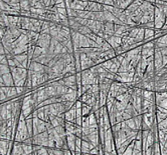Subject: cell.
Listing matches in <instances>:
<instances>
[{
  "label": "cell",
  "mask_w": 167,
  "mask_h": 155,
  "mask_svg": "<svg viewBox=\"0 0 167 155\" xmlns=\"http://www.w3.org/2000/svg\"><path fill=\"white\" fill-rule=\"evenodd\" d=\"M77 31H78V32H80L81 34H84V35H87V34L91 33V32H92V30H91L90 28L88 27V26H86V25H81L79 28H78Z\"/></svg>",
  "instance_id": "cell-14"
},
{
  "label": "cell",
  "mask_w": 167,
  "mask_h": 155,
  "mask_svg": "<svg viewBox=\"0 0 167 155\" xmlns=\"http://www.w3.org/2000/svg\"><path fill=\"white\" fill-rule=\"evenodd\" d=\"M165 1H166V2H167V0H165Z\"/></svg>",
  "instance_id": "cell-24"
},
{
  "label": "cell",
  "mask_w": 167,
  "mask_h": 155,
  "mask_svg": "<svg viewBox=\"0 0 167 155\" xmlns=\"http://www.w3.org/2000/svg\"><path fill=\"white\" fill-rule=\"evenodd\" d=\"M142 2H143L142 0H134V1H133V2L131 3V4L129 5L126 9H125L124 13L126 15H129V16H130V15L132 14L134 11H136L138 8H139V6L142 4Z\"/></svg>",
  "instance_id": "cell-6"
},
{
  "label": "cell",
  "mask_w": 167,
  "mask_h": 155,
  "mask_svg": "<svg viewBox=\"0 0 167 155\" xmlns=\"http://www.w3.org/2000/svg\"><path fill=\"white\" fill-rule=\"evenodd\" d=\"M94 65H97L86 53L81 52V68L82 71L86 70V69H90L91 67H93Z\"/></svg>",
  "instance_id": "cell-3"
},
{
  "label": "cell",
  "mask_w": 167,
  "mask_h": 155,
  "mask_svg": "<svg viewBox=\"0 0 167 155\" xmlns=\"http://www.w3.org/2000/svg\"><path fill=\"white\" fill-rule=\"evenodd\" d=\"M112 64H113L112 59H109V60H107V61H104L103 63H101L100 65H101L103 68H105L106 70L110 71V69H111V67H112Z\"/></svg>",
  "instance_id": "cell-17"
},
{
  "label": "cell",
  "mask_w": 167,
  "mask_h": 155,
  "mask_svg": "<svg viewBox=\"0 0 167 155\" xmlns=\"http://www.w3.org/2000/svg\"><path fill=\"white\" fill-rule=\"evenodd\" d=\"M8 66L9 65H7V64H1L0 63V74L4 75V74H7V73L10 72V69H9Z\"/></svg>",
  "instance_id": "cell-16"
},
{
  "label": "cell",
  "mask_w": 167,
  "mask_h": 155,
  "mask_svg": "<svg viewBox=\"0 0 167 155\" xmlns=\"http://www.w3.org/2000/svg\"><path fill=\"white\" fill-rule=\"evenodd\" d=\"M165 20H166V15L164 14L163 10H161L159 7L155 6V9H154L155 29H161L163 27V25L165 24Z\"/></svg>",
  "instance_id": "cell-1"
},
{
  "label": "cell",
  "mask_w": 167,
  "mask_h": 155,
  "mask_svg": "<svg viewBox=\"0 0 167 155\" xmlns=\"http://www.w3.org/2000/svg\"><path fill=\"white\" fill-rule=\"evenodd\" d=\"M107 41L110 43L112 48L115 49V48H117V47L121 46V44H122V37L118 36V35H112V36H110L109 38L107 39Z\"/></svg>",
  "instance_id": "cell-8"
},
{
  "label": "cell",
  "mask_w": 167,
  "mask_h": 155,
  "mask_svg": "<svg viewBox=\"0 0 167 155\" xmlns=\"http://www.w3.org/2000/svg\"><path fill=\"white\" fill-rule=\"evenodd\" d=\"M155 53V43L154 40L148 41L142 45L141 55L143 58H148L150 56H153Z\"/></svg>",
  "instance_id": "cell-2"
},
{
  "label": "cell",
  "mask_w": 167,
  "mask_h": 155,
  "mask_svg": "<svg viewBox=\"0 0 167 155\" xmlns=\"http://www.w3.org/2000/svg\"><path fill=\"white\" fill-rule=\"evenodd\" d=\"M141 51H142V45L125 52V58L130 62L133 58H135V57H137L138 55H140V54H141Z\"/></svg>",
  "instance_id": "cell-5"
},
{
  "label": "cell",
  "mask_w": 167,
  "mask_h": 155,
  "mask_svg": "<svg viewBox=\"0 0 167 155\" xmlns=\"http://www.w3.org/2000/svg\"><path fill=\"white\" fill-rule=\"evenodd\" d=\"M144 33H145V29L142 27H140V30L138 32L137 36L135 37V42L136 43H140V42H144Z\"/></svg>",
  "instance_id": "cell-13"
},
{
  "label": "cell",
  "mask_w": 167,
  "mask_h": 155,
  "mask_svg": "<svg viewBox=\"0 0 167 155\" xmlns=\"http://www.w3.org/2000/svg\"><path fill=\"white\" fill-rule=\"evenodd\" d=\"M161 54H162V59H163V65H166L167 64V47H164V48H161Z\"/></svg>",
  "instance_id": "cell-18"
},
{
  "label": "cell",
  "mask_w": 167,
  "mask_h": 155,
  "mask_svg": "<svg viewBox=\"0 0 167 155\" xmlns=\"http://www.w3.org/2000/svg\"><path fill=\"white\" fill-rule=\"evenodd\" d=\"M103 4L111 5V6H113V0H104V3H103Z\"/></svg>",
  "instance_id": "cell-20"
},
{
  "label": "cell",
  "mask_w": 167,
  "mask_h": 155,
  "mask_svg": "<svg viewBox=\"0 0 167 155\" xmlns=\"http://www.w3.org/2000/svg\"><path fill=\"white\" fill-rule=\"evenodd\" d=\"M161 29L165 30V31H166V32H167V25H166V24H164V25H163V27H162V28H161Z\"/></svg>",
  "instance_id": "cell-21"
},
{
  "label": "cell",
  "mask_w": 167,
  "mask_h": 155,
  "mask_svg": "<svg viewBox=\"0 0 167 155\" xmlns=\"http://www.w3.org/2000/svg\"><path fill=\"white\" fill-rule=\"evenodd\" d=\"M155 43V48H164V47H167V34H164L159 38L155 39L154 40Z\"/></svg>",
  "instance_id": "cell-9"
},
{
  "label": "cell",
  "mask_w": 167,
  "mask_h": 155,
  "mask_svg": "<svg viewBox=\"0 0 167 155\" xmlns=\"http://www.w3.org/2000/svg\"><path fill=\"white\" fill-rule=\"evenodd\" d=\"M154 66H155V71L159 70L162 67H164L163 65V59H162V54L159 48H155V53H154Z\"/></svg>",
  "instance_id": "cell-4"
},
{
  "label": "cell",
  "mask_w": 167,
  "mask_h": 155,
  "mask_svg": "<svg viewBox=\"0 0 167 155\" xmlns=\"http://www.w3.org/2000/svg\"><path fill=\"white\" fill-rule=\"evenodd\" d=\"M86 10L91 11V12H100V11H103V4L97 2V1H89Z\"/></svg>",
  "instance_id": "cell-7"
},
{
  "label": "cell",
  "mask_w": 167,
  "mask_h": 155,
  "mask_svg": "<svg viewBox=\"0 0 167 155\" xmlns=\"http://www.w3.org/2000/svg\"><path fill=\"white\" fill-rule=\"evenodd\" d=\"M112 61H113V64H112V67H111V69H110V72L117 73L119 70V68H120V66H121V63H120V61L117 59V57L112 58Z\"/></svg>",
  "instance_id": "cell-12"
},
{
  "label": "cell",
  "mask_w": 167,
  "mask_h": 155,
  "mask_svg": "<svg viewBox=\"0 0 167 155\" xmlns=\"http://www.w3.org/2000/svg\"><path fill=\"white\" fill-rule=\"evenodd\" d=\"M155 29L154 28H145V33H144V43L148 41L155 40Z\"/></svg>",
  "instance_id": "cell-11"
},
{
  "label": "cell",
  "mask_w": 167,
  "mask_h": 155,
  "mask_svg": "<svg viewBox=\"0 0 167 155\" xmlns=\"http://www.w3.org/2000/svg\"><path fill=\"white\" fill-rule=\"evenodd\" d=\"M101 47H102V50H103V51H108V50H111V49H113L108 41H105V42L102 44Z\"/></svg>",
  "instance_id": "cell-19"
},
{
  "label": "cell",
  "mask_w": 167,
  "mask_h": 155,
  "mask_svg": "<svg viewBox=\"0 0 167 155\" xmlns=\"http://www.w3.org/2000/svg\"><path fill=\"white\" fill-rule=\"evenodd\" d=\"M140 30V27L139 26H135V27H132L130 29V31H129V35L128 36L132 37V38H135L136 36H137L138 32H139Z\"/></svg>",
  "instance_id": "cell-15"
},
{
  "label": "cell",
  "mask_w": 167,
  "mask_h": 155,
  "mask_svg": "<svg viewBox=\"0 0 167 155\" xmlns=\"http://www.w3.org/2000/svg\"><path fill=\"white\" fill-rule=\"evenodd\" d=\"M165 24L167 25V16H166V20H165Z\"/></svg>",
  "instance_id": "cell-22"
},
{
  "label": "cell",
  "mask_w": 167,
  "mask_h": 155,
  "mask_svg": "<svg viewBox=\"0 0 167 155\" xmlns=\"http://www.w3.org/2000/svg\"><path fill=\"white\" fill-rule=\"evenodd\" d=\"M88 1H96V0H88Z\"/></svg>",
  "instance_id": "cell-23"
},
{
  "label": "cell",
  "mask_w": 167,
  "mask_h": 155,
  "mask_svg": "<svg viewBox=\"0 0 167 155\" xmlns=\"http://www.w3.org/2000/svg\"><path fill=\"white\" fill-rule=\"evenodd\" d=\"M104 30L109 36L115 35V24L111 21H105L104 22Z\"/></svg>",
  "instance_id": "cell-10"
}]
</instances>
